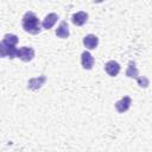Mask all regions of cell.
I'll return each mask as SVG.
<instances>
[{
	"label": "cell",
	"mask_w": 152,
	"mask_h": 152,
	"mask_svg": "<svg viewBox=\"0 0 152 152\" xmlns=\"http://www.w3.org/2000/svg\"><path fill=\"white\" fill-rule=\"evenodd\" d=\"M23 28L31 34H37L40 32V23L33 12H26L23 17Z\"/></svg>",
	"instance_id": "6da1fadb"
},
{
	"label": "cell",
	"mask_w": 152,
	"mask_h": 152,
	"mask_svg": "<svg viewBox=\"0 0 152 152\" xmlns=\"http://www.w3.org/2000/svg\"><path fill=\"white\" fill-rule=\"evenodd\" d=\"M17 57L24 62H30L34 57V50L28 46H23L19 50H17Z\"/></svg>",
	"instance_id": "7a4b0ae2"
},
{
	"label": "cell",
	"mask_w": 152,
	"mask_h": 152,
	"mask_svg": "<svg viewBox=\"0 0 152 152\" xmlns=\"http://www.w3.org/2000/svg\"><path fill=\"white\" fill-rule=\"evenodd\" d=\"M17 48L5 44L4 42H0V57H10L14 58L17 57Z\"/></svg>",
	"instance_id": "3957f363"
},
{
	"label": "cell",
	"mask_w": 152,
	"mask_h": 152,
	"mask_svg": "<svg viewBox=\"0 0 152 152\" xmlns=\"http://www.w3.org/2000/svg\"><path fill=\"white\" fill-rule=\"evenodd\" d=\"M46 82V77L44 75H40L38 77H33L27 82V88L31 90H37L39 89L42 86H44V83Z\"/></svg>",
	"instance_id": "277c9868"
},
{
	"label": "cell",
	"mask_w": 152,
	"mask_h": 152,
	"mask_svg": "<svg viewBox=\"0 0 152 152\" xmlns=\"http://www.w3.org/2000/svg\"><path fill=\"white\" fill-rule=\"evenodd\" d=\"M132 104V100L129 96H124L121 100H119L116 103H115V108L119 113H125L128 110V108L131 107Z\"/></svg>",
	"instance_id": "5b68a950"
},
{
	"label": "cell",
	"mask_w": 152,
	"mask_h": 152,
	"mask_svg": "<svg viewBox=\"0 0 152 152\" xmlns=\"http://www.w3.org/2000/svg\"><path fill=\"white\" fill-rule=\"evenodd\" d=\"M104 69H106V72L109 76L115 77L119 74V71H120V64L118 62H115V61H109V62L106 63Z\"/></svg>",
	"instance_id": "8992f818"
},
{
	"label": "cell",
	"mask_w": 152,
	"mask_h": 152,
	"mask_svg": "<svg viewBox=\"0 0 152 152\" xmlns=\"http://www.w3.org/2000/svg\"><path fill=\"white\" fill-rule=\"evenodd\" d=\"M81 63H82V66L83 69L86 70H90L94 65V57L88 52V51H84L81 56Z\"/></svg>",
	"instance_id": "52a82bcc"
},
{
	"label": "cell",
	"mask_w": 152,
	"mask_h": 152,
	"mask_svg": "<svg viewBox=\"0 0 152 152\" xmlns=\"http://www.w3.org/2000/svg\"><path fill=\"white\" fill-rule=\"evenodd\" d=\"M83 44L87 49L91 50V49H95L99 44V38L95 36V34H88L83 38Z\"/></svg>",
	"instance_id": "ba28073f"
},
{
	"label": "cell",
	"mask_w": 152,
	"mask_h": 152,
	"mask_svg": "<svg viewBox=\"0 0 152 152\" xmlns=\"http://www.w3.org/2000/svg\"><path fill=\"white\" fill-rule=\"evenodd\" d=\"M87 19H88V14H87L86 12H83V11L75 13V14L72 15V18H71L72 23H74L76 26H82V25H84L86 21H87Z\"/></svg>",
	"instance_id": "9c48e42d"
},
{
	"label": "cell",
	"mask_w": 152,
	"mask_h": 152,
	"mask_svg": "<svg viewBox=\"0 0 152 152\" xmlns=\"http://www.w3.org/2000/svg\"><path fill=\"white\" fill-rule=\"evenodd\" d=\"M57 19H58V15H57L56 13H50V14H48V15L45 17V19L43 20L42 26H43L44 28L49 30V28H51V27L55 25V23L57 21Z\"/></svg>",
	"instance_id": "30bf717a"
},
{
	"label": "cell",
	"mask_w": 152,
	"mask_h": 152,
	"mask_svg": "<svg viewBox=\"0 0 152 152\" xmlns=\"http://www.w3.org/2000/svg\"><path fill=\"white\" fill-rule=\"evenodd\" d=\"M69 27H68V24L66 21H62L58 26V28L56 30V36L59 37V38H68L69 37Z\"/></svg>",
	"instance_id": "8fae6325"
},
{
	"label": "cell",
	"mask_w": 152,
	"mask_h": 152,
	"mask_svg": "<svg viewBox=\"0 0 152 152\" xmlns=\"http://www.w3.org/2000/svg\"><path fill=\"white\" fill-rule=\"evenodd\" d=\"M126 76L127 77H131V78H138L139 77L138 76V69H137L135 63L133 61H131L129 64H128V69L126 71Z\"/></svg>",
	"instance_id": "7c38bea8"
},
{
	"label": "cell",
	"mask_w": 152,
	"mask_h": 152,
	"mask_svg": "<svg viewBox=\"0 0 152 152\" xmlns=\"http://www.w3.org/2000/svg\"><path fill=\"white\" fill-rule=\"evenodd\" d=\"M5 44H7V45H11V46H15L17 44H18V37L15 36V34H12V33H10V34H6L5 37H4V40H2Z\"/></svg>",
	"instance_id": "4fadbf2b"
},
{
	"label": "cell",
	"mask_w": 152,
	"mask_h": 152,
	"mask_svg": "<svg viewBox=\"0 0 152 152\" xmlns=\"http://www.w3.org/2000/svg\"><path fill=\"white\" fill-rule=\"evenodd\" d=\"M137 80H138V83H139L140 87H145V88H146V87L148 86V80H147L146 77H142V78H141V77H138Z\"/></svg>",
	"instance_id": "5bb4252c"
}]
</instances>
